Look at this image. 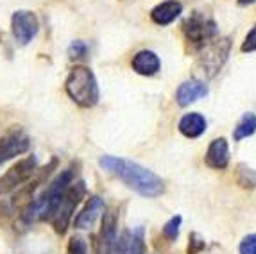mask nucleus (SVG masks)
Instances as JSON below:
<instances>
[{
	"instance_id": "obj_19",
	"label": "nucleus",
	"mask_w": 256,
	"mask_h": 254,
	"mask_svg": "<svg viewBox=\"0 0 256 254\" xmlns=\"http://www.w3.org/2000/svg\"><path fill=\"white\" fill-rule=\"evenodd\" d=\"M181 224H183V216L181 215H174L172 218H168L166 224L163 226V229H162L163 236H165L168 242H176L178 238H180Z\"/></svg>"
},
{
	"instance_id": "obj_8",
	"label": "nucleus",
	"mask_w": 256,
	"mask_h": 254,
	"mask_svg": "<svg viewBox=\"0 0 256 254\" xmlns=\"http://www.w3.org/2000/svg\"><path fill=\"white\" fill-rule=\"evenodd\" d=\"M29 136L24 134L20 129L16 131H11L9 134H6L4 138H0V165L4 161L11 160V158L18 156V154H24L29 150Z\"/></svg>"
},
{
	"instance_id": "obj_1",
	"label": "nucleus",
	"mask_w": 256,
	"mask_h": 254,
	"mask_svg": "<svg viewBox=\"0 0 256 254\" xmlns=\"http://www.w3.org/2000/svg\"><path fill=\"white\" fill-rule=\"evenodd\" d=\"M98 165L106 172L118 178L126 186L140 194L142 197L154 199V197H160V195L165 194L163 179L154 174V172H150L149 168H146V166L134 163V161L116 156H100Z\"/></svg>"
},
{
	"instance_id": "obj_18",
	"label": "nucleus",
	"mask_w": 256,
	"mask_h": 254,
	"mask_svg": "<svg viewBox=\"0 0 256 254\" xmlns=\"http://www.w3.org/2000/svg\"><path fill=\"white\" fill-rule=\"evenodd\" d=\"M128 254H146V231L144 228H136L129 238Z\"/></svg>"
},
{
	"instance_id": "obj_9",
	"label": "nucleus",
	"mask_w": 256,
	"mask_h": 254,
	"mask_svg": "<svg viewBox=\"0 0 256 254\" xmlns=\"http://www.w3.org/2000/svg\"><path fill=\"white\" fill-rule=\"evenodd\" d=\"M116 242V213L113 210L102 213V229L98 234L95 254H111Z\"/></svg>"
},
{
	"instance_id": "obj_16",
	"label": "nucleus",
	"mask_w": 256,
	"mask_h": 254,
	"mask_svg": "<svg viewBox=\"0 0 256 254\" xmlns=\"http://www.w3.org/2000/svg\"><path fill=\"white\" fill-rule=\"evenodd\" d=\"M256 132V114L252 111L242 114V118L233 129V142H242Z\"/></svg>"
},
{
	"instance_id": "obj_13",
	"label": "nucleus",
	"mask_w": 256,
	"mask_h": 254,
	"mask_svg": "<svg viewBox=\"0 0 256 254\" xmlns=\"http://www.w3.org/2000/svg\"><path fill=\"white\" fill-rule=\"evenodd\" d=\"M131 68L138 76L152 77L162 70V60H160V56L156 52L144 48V50H138L136 54L132 56Z\"/></svg>"
},
{
	"instance_id": "obj_3",
	"label": "nucleus",
	"mask_w": 256,
	"mask_h": 254,
	"mask_svg": "<svg viewBox=\"0 0 256 254\" xmlns=\"http://www.w3.org/2000/svg\"><path fill=\"white\" fill-rule=\"evenodd\" d=\"M183 34L186 43L196 50H201L214 38L218 36V27L215 20L201 11H194L183 22Z\"/></svg>"
},
{
	"instance_id": "obj_11",
	"label": "nucleus",
	"mask_w": 256,
	"mask_h": 254,
	"mask_svg": "<svg viewBox=\"0 0 256 254\" xmlns=\"http://www.w3.org/2000/svg\"><path fill=\"white\" fill-rule=\"evenodd\" d=\"M204 163L212 170H226L230 166V144L226 138H215L210 142L204 154Z\"/></svg>"
},
{
	"instance_id": "obj_20",
	"label": "nucleus",
	"mask_w": 256,
	"mask_h": 254,
	"mask_svg": "<svg viewBox=\"0 0 256 254\" xmlns=\"http://www.w3.org/2000/svg\"><path fill=\"white\" fill-rule=\"evenodd\" d=\"M88 52H90V47H88L84 42H81V40H76V42H72V45L68 47V58L74 61L84 60L86 56H88Z\"/></svg>"
},
{
	"instance_id": "obj_17",
	"label": "nucleus",
	"mask_w": 256,
	"mask_h": 254,
	"mask_svg": "<svg viewBox=\"0 0 256 254\" xmlns=\"http://www.w3.org/2000/svg\"><path fill=\"white\" fill-rule=\"evenodd\" d=\"M236 184L244 190H254L256 188V170L246 163H238L235 170Z\"/></svg>"
},
{
	"instance_id": "obj_25",
	"label": "nucleus",
	"mask_w": 256,
	"mask_h": 254,
	"mask_svg": "<svg viewBox=\"0 0 256 254\" xmlns=\"http://www.w3.org/2000/svg\"><path fill=\"white\" fill-rule=\"evenodd\" d=\"M256 0H236V4L240 6V8H248V6H252Z\"/></svg>"
},
{
	"instance_id": "obj_21",
	"label": "nucleus",
	"mask_w": 256,
	"mask_h": 254,
	"mask_svg": "<svg viewBox=\"0 0 256 254\" xmlns=\"http://www.w3.org/2000/svg\"><path fill=\"white\" fill-rule=\"evenodd\" d=\"M206 247V242L204 238L201 236L199 233H190L188 236V247H186V254H201Z\"/></svg>"
},
{
	"instance_id": "obj_24",
	"label": "nucleus",
	"mask_w": 256,
	"mask_h": 254,
	"mask_svg": "<svg viewBox=\"0 0 256 254\" xmlns=\"http://www.w3.org/2000/svg\"><path fill=\"white\" fill-rule=\"evenodd\" d=\"M68 254H88V246H86L84 238L72 236L68 242Z\"/></svg>"
},
{
	"instance_id": "obj_4",
	"label": "nucleus",
	"mask_w": 256,
	"mask_h": 254,
	"mask_svg": "<svg viewBox=\"0 0 256 254\" xmlns=\"http://www.w3.org/2000/svg\"><path fill=\"white\" fill-rule=\"evenodd\" d=\"M231 38L224 36V38H214L208 45L201 48V56L197 61V66L202 72V76L206 79H214L218 72L222 70V66L226 64V61L230 60L231 54Z\"/></svg>"
},
{
	"instance_id": "obj_5",
	"label": "nucleus",
	"mask_w": 256,
	"mask_h": 254,
	"mask_svg": "<svg viewBox=\"0 0 256 254\" xmlns=\"http://www.w3.org/2000/svg\"><path fill=\"white\" fill-rule=\"evenodd\" d=\"M86 194V186H84V181H77V182H72L66 190L63 197V202H61L60 210L56 213V216L52 218L54 220V228H56V233L60 234H64L66 228L70 224V218H72L74 212H76V208L79 206L81 199L84 197Z\"/></svg>"
},
{
	"instance_id": "obj_6",
	"label": "nucleus",
	"mask_w": 256,
	"mask_h": 254,
	"mask_svg": "<svg viewBox=\"0 0 256 254\" xmlns=\"http://www.w3.org/2000/svg\"><path fill=\"white\" fill-rule=\"evenodd\" d=\"M36 166H38V160H36L34 154L24 158V160L18 161L16 165L11 166V168L0 178V195L11 194L13 190L20 188L24 182L29 181V179L34 176Z\"/></svg>"
},
{
	"instance_id": "obj_14",
	"label": "nucleus",
	"mask_w": 256,
	"mask_h": 254,
	"mask_svg": "<svg viewBox=\"0 0 256 254\" xmlns=\"http://www.w3.org/2000/svg\"><path fill=\"white\" fill-rule=\"evenodd\" d=\"M183 13V4L180 0H165L162 4H158L156 8H152L150 11V20L160 27L170 26L174 24L178 18Z\"/></svg>"
},
{
	"instance_id": "obj_2",
	"label": "nucleus",
	"mask_w": 256,
	"mask_h": 254,
	"mask_svg": "<svg viewBox=\"0 0 256 254\" xmlns=\"http://www.w3.org/2000/svg\"><path fill=\"white\" fill-rule=\"evenodd\" d=\"M64 90L81 108H94L100 98L95 74L88 66H74L64 80Z\"/></svg>"
},
{
	"instance_id": "obj_22",
	"label": "nucleus",
	"mask_w": 256,
	"mask_h": 254,
	"mask_svg": "<svg viewBox=\"0 0 256 254\" xmlns=\"http://www.w3.org/2000/svg\"><path fill=\"white\" fill-rule=\"evenodd\" d=\"M238 254H256V233L248 234L240 240Z\"/></svg>"
},
{
	"instance_id": "obj_7",
	"label": "nucleus",
	"mask_w": 256,
	"mask_h": 254,
	"mask_svg": "<svg viewBox=\"0 0 256 254\" xmlns=\"http://www.w3.org/2000/svg\"><path fill=\"white\" fill-rule=\"evenodd\" d=\"M40 30V22L32 11H16L11 18V32L20 45H27L32 42Z\"/></svg>"
},
{
	"instance_id": "obj_12",
	"label": "nucleus",
	"mask_w": 256,
	"mask_h": 254,
	"mask_svg": "<svg viewBox=\"0 0 256 254\" xmlns=\"http://www.w3.org/2000/svg\"><path fill=\"white\" fill-rule=\"evenodd\" d=\"M106 212V204L100 197L94 195L90 197V200L86 202V206L81 210V213L76 216V220H74V228L76 229H81V231H88L95 226V222L98 220V216L102 215Z\"/></svg>"
},
{
	"instance_id": "obj_23",
	"label": "nucleus",
	"mask_w": 256,
	"mask_h": 254,
	"mask_svg": "<svg viewBox=\"0 0 256 254\" xmlns=\"http://www.w3.org/2000/svg\"><path fill=\"white\" fill-rule=\"evenodd\" d=\"M240 52H244V54H252V52H256V24L248 32V36L244 38L242 45H240Z\"/></svg>"
},
{
	"instance_id": "obj_10",
	"label": "nucleus",
	"mask_w": 256,
	"mask_h": 254,
	"mask_svg": "<svg viewBox=\"0 0 256 254\" xmlns=\"http://www.w3.org/2000/svg\"><path fill=\"white\" fill-rule=\"evenodd\" d=\"M208 94H210V88L204 80L190 79L181 82L180 88L176 90V102H178V106L188 108L190 104L199 100V98H204Z\"/></svg>"
},
{
	"instance_id": "obj_15",
	"label": "nucleus",
	"mask_w": 256,
	"mask_h": 254,
	"mask_svg": "<svg viewBox=\"0 0 256 254\" xmlns=\"http://www.w3.org/2000/svg\"><path fill=\"white\" fill-rule=\"evenodd\" d=\"M206 127H208V122H206L204 114L201 113H186L181 116L180 124H178V129L180 132L188 138V140H196V138H201L206 132Z\"/></svg>"
}]
</instances>
